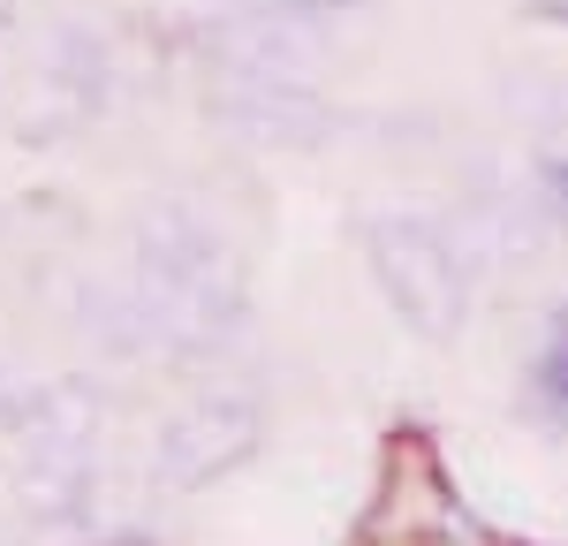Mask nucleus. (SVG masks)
I'll use <instances>...</instances> for the list:
<instances>
[{"label":"nucleus","mask_w":568,"mask_h":546,"mask_svg":"<svg viewBox=\"0 0 568 546\" xmlns=\"http://www.w3.org/2000/svg\"><path fill=\"white\" fill-rule=\"evenodd\" d=\"M364 259L379 273V289L394 296V312L425 334H447L463 304H470V281H463V259L455 243L439 235L433 221H409V213H372L364 221Z\"/></svg>","instance_id":"1"},{"label":"nucleus","mask_w":568,"mask_h":546,"mask_svg":"<svg viewBox=\"0 0 568 546\" xmlns=\"http://www.w3.org/2000/svg\"><path fill=\"white\" fill-rule=\"evenodd\" d=\"M258 403L251 395H197L190 410H175L152 441V478L160 486H213L220 471H235L258 448Z\"/></svg>","instance_id":"2"},{"label":"nucleus","mask_w":568,"mask_h":546,"mask_svg":"<svg viewBox=\"0 0 568 546\" xmlns=\"http://www.w3.org/2000/svg\"><path fill=\"white\" fill-rule=\"evenodd\" d=\"M136 281H182V289H243V273L227 259L220 235L197 205L160 198L136 213Z\"/></svg>","instance_id":"3"},{"label":"nucleus","mask_w":568,"mask_h":546,"mask_svg":"<svg viewBox=\"0 0 568 546\" xmlns=\"http://www.w3.org/2000/svg\"><path fill=\"white\" fill-rule=\"evenodd\" d=\"M220 122L258 136V144H311V136H326V114L296 84H251V77H235L220 91Z\"/></svg>","instance_id":"4"},{"label":"nucleus","mask_w":568,"mask_h":546,"mask_svg":"<svg viewBox=\"0 0 568 546\" xmlns=\"http://www.w3.org/2000/svg\"><path fill=\"white\" fill-rule=\"evenodd\" d=\"M99 417H106V395L84 372H61V380H39V410H31V433L23 448H84L99 441Z\"/></svg>","instance_id":"5"},{"label":"nucleus","mask_w":568,"mask_h":546,"mask_svg":"<svg viewBox=\"0 0 568 546\" xmlns=\"http://www.w3.org/2000/svg\"><path fill=\"white\" fill-rule=\"evenodd\" d=\"M99 114V99H84L77 84H61V77H45L31 69L23 84L8 91V130L23 136V144H61V136H77Z\"/></svg>","instance_id":"6"},{"label":"nucleus","mask_w":568,"mask_h":546,"mask_svg":"<svg viewBox=\"0 0 568 546\" xmlns=\"http://www.w3.org/2000/svg\"><path fill=\"white\" fill-rule=\"evenodd\" d=\"M16 494H23L31 516H53V524L84 516V501H91V455L84 448H23V478H16Z\"/></svg>","instance_id":"7"},{"label":"nucleus","mask_w":568,"mask_h":546,"mask_svg":"<svg viewBox=\"0 0 568 546\" xmlns=\"http://www.w3.org/2000/svg\"><path fill=\"white\" fill-rule=\"evenodd\" d=\"M45 77H61V84H77L84 99L106 107V91H114V46L99 39L91 23H53L45 31V53H39Z\"/></svg>","instance_id":"8"},{"label":"nucleus","mask_w":568,"mask_h":546,"mask_svg":"<svg viewBox=\"0 0 568 546\" xmlns=\"http://www.w3.org/2000/svg\"><path fill=\"white\" fill-rule=\"evenodd\" d=\"M31 410H39V380L0 364V433H31Z\"/></svg>","instance_id":"9"},{"label":"nucleus","mask_w":568,"mask_h":546,"mask_svg":"<svg viewBox=\"0 0 568 546\" xmlns=\"http://www.w3.org/2000/svg\"><path fill=\"white\" fill-rule=\"evenodd\" d=\"M281 16H304V8H364V0H273Z\"/></svg>","instance_id":"10"},{"label":"nucleus","mask_w":568,"mask_h":546,"mask_svg":"<svg viewBox=\"0 0 568 546\" xmlns=\"http://www.w3.org/2000/svg\"><path fill=\"white\" fill-rule=\"evenodd\" d=\"M8 16H16V0H0V23H8Z\"/></svg>","instance_id":"11"}]
</instances>
